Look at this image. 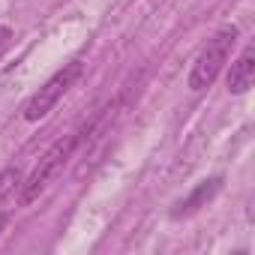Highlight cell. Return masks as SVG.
Masks as SVG:
<instances>
[{
	"label": "cell",
	"instance_id": "6da1fadb",
	"mask_svg": "<svg viewBox=\"0 0 255 255\" xmlns=\"http://www.w3.org/2000/svg\"><path fill=\"white\" fill-rule=\"evenodd\" d=\"M234 39H237V27L234 24L219 27L207 39V45L198 51V57H195V63L189 69V90H204V87H210L216 81L219 69L225 66V60H228V54L234 48Z\"/></svg>",
	"mask_w": 255,
	"mask_h": 255
},
{
	"label": "cell",
	"instance_id": "7a4b0ae2",
	"mask_svg": "<svg viewBox=\"0 0 255 255\" xmlns=\"http://www.w3.org/2000/svg\"><path fill=\"white\" fill-rule=\"evenodd\" d=\"M75 147H78V138H75V135H66V138L54 141V144L42 153V159L33 165V171L21 180V204H33V201L48 189V183L60 174V168L69 162V156H72Z\"/></svg>",
	"mask_w": 255,
	"mask_h": 255
},
{
	"label": "cell",
	"instance_id": "3957f363",
	"mask_svg": "<svg viewBox=\"0 0 255 255\" xmlns=\"http://www.w3.org/2000/svg\"><path fill=\"white\" fill-rule=\"evenodd\" d=\"M78 75H81V63H78V60H75V63H66L60 72H54V75L24 102V108H21L24 120H30V123H33V120H42V117L69 93V87L78 81Z\"/></svg>",
	"mask_w": 255,
	"mask_h": 255
},
{
	"label": "cell",
	"instance_id": "277c9868",
	"mask_svg": "<svg viewBox=\"0 0 255 255\" xmlns=\"http://www.w3.org/2000/svg\"><path fill=\"white\" fill-rule=\"evenodd\" d=\"M255 84V45H246L240 51V57L231 63L228 72V90L231 93H246Z\"/></svg>",
	"mask_w": 255,
	"mask_h": 255
},
{
	"label": "cell",
	"instance_id": "5b68a950",
	"mask_svg": "<svg viewBox=\"0 0 255 255\" xmlns=\"http://www.w3.org/2000/svg\"><path fill=\"white\" fill-rule=\"evenodd\" d=\"M219 186H222V177H210V180H201L195 189H192V195L189 198H183V201H177V207L171 210V216L174 219H180V216H192V213H198L216 192H219Z\"/></svg>",
	"mask_w": 255,
	"mask_h": 255
},
{
	"label": "cell",
	"instance_id": "8992f818",
	"mask_svg": "<svg viewBox=\"0 0 255 255\" xmlns=\"http://www.w3.org/2000/svg\"><path fill=\"white\" fill-rule=\"evenodd\" d=\"M21 180H24V174H21L18 165H9V168L0 171V204H3L15 189H21Z\"/></svg>",
	"mask_w": 255,
	"mask_h": 255
},
{
	"label": "cell",
	"instance_id": "52a82bcc",
	"mask_svg": "<svg viewBox=\"0 0 255 255\" xmlns=\"http://www.w3.org/2000/svg\"><path fill=\"white\" fill-rule=\"evenodd\" d=\"M9 42H12V30H9V27H0V57L6 54Z\"/></svg>",
	"mask_w": 255,
	"mask_h": 255
},
{
	"label": "cell",
	"instance_id": "ba28073f",
	"mask_svg": "<svg viewBox=\"0 0 255 255\" xmlns=\"http://www.w3.org/2000/svg\"><path fill=\"white\" fill-rule=\"evenodd\" d=\"M6 222H9V219H6V216H0V228H3V225H6Z\"/></svg>",
	"mask_w": 255,
	"mask_h": 255
}]
</instances>
